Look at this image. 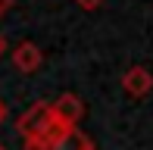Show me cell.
<instances>
[{
    "instance_id": "6da1fadb",
    "label": "cell",
    "mask_w": 153,
    "mask_h": 150,
    "mask_svg": "<svg viewBox=\"0 0 153 150\" xmlns=\"http://www.w3.org/2000/svg\"><path fill=\"white\" fill-rule=\"evenodd\" d=\"M50 122H53L50 103H34V106H28V110L16 119V131L22 134V141H34Z\"/></svg>"
},
{
    "instance_id": "8fae6325",
    "label": "cell",
    "mask_w": 153,
    "mask_h": 150,
    "mask_svg": "<svg viewBox=\"0 0 153 150\" xmlns=\"http://www.w3.org/2000/svg\"><path fill=\"white\" fill-rule=\"evenodd\" d=\"M91 150H94V147H91Z\"/></svg>"
},
{
    "instance_id": "9c48e42d",
    "label": "cell",
    "mask_w": 153,
    "mask_h": 150,
    "mask_svg": "<svg viewBox=\"0 0 153 150\" xmlns=\"http://www.w3.org/2000/svg\"><path fill=\"white\" fill-rule=\"evenodd\" d=\"M6 119V106H3V100H0V122Z\"/></svg>"
},
{
    "instance_id": "7a4b0ae2",
    "label": "cell",
    "mask_w": 153,
    "mask_h": 150,
    "mask_svg": "<svg viewBox=\"0 0 153 150\" xmlns=\"http://www.w3.org/2000/svg\"><path fill=\"white\" fill-rule=\"evenodd\" d=\"M50 113H53V119H56L62 128H78L81 116H85V103H81L78 94H59L50 103Z\"/></svg>"
},
{
    "instance_id": "ba28073f",
    "label": "cell",
    "mask_w": 153,
    "mask_h": 150,
    "mask_svg": "<svg viewBox=\"0 0 153 150\" xmlns=\"http://www.w3.org/2000/svg\"><path fill=\"white\" fill-rule=\"evenodd\" d=\"M3 50H6V38L0 35V56H3Z\"/></svg>"
},
{
    "instance_id": "277c9868",
    "label": "cell",
    "mask_w": 153,
    "mask_h": 150,
    "mask_svg": "<svg viewBox=\"0 0 153 150\" xmlns=\"http://www.w3.org/2000/svg\"><path fill=\"white\" fill-rule=\"evenodd\" d=\"M153 88V72L147 66H131V69H125L122 75V91L131 94V97H144V94H150Z\"/></svg>"
},
{
    "instance_id": "3957f363",
    "label": "cell",
    "mask_w": 153,
    "mask_h": 150,
    "mask_svg": "<svg viewBox=\"0 0 153 150\" xmlns=\"http://www.w3.org/2000/svg\"><path fill=\"white\" fill-rule=\"evenodd\" d=\"M91 138H88L81 128L62 134V138H53V141H38V144H25V150H91Z\"/></svg>"
},
{
    "instance_id": "5b68a950",
    "label": "cell",
    "mask_w": 153,
    "mask_h": 150,
    "mask_svg": "<svg viewBox=\"0 0 153 150\" xmlns=\"http://www.w3.org/2000/svg\"><path fill=\"white\" fill-rule=\"evenodd\" d=\"M41 63H44V53H41V47L31 44V41H22V44L13 50V66H16L19 72H25V75L38 72Z\"/></svg>"
},
{
    "instance_id": "30bf717a",
    "label": "cell",
    "mask_w": 153,
    "mask_h": 150,
    "mask_svg": "<svg viewBox=\"0 0 153 150\" xmlns=\"http://www.w3.org/2000/svg\"><path fill=\"white\" fill-rule=\"evenodd\" d=\"M0 150H6V144H3V141H0Z\"/></svg>"
},
{
    "instance_id": "52a82bcc",
    "label": "cell",
    "mask_w": 153,
    "mask_h": 150,
    "mask_svg": "<svg viewBox=\"0 0 153 150\" xmlns=\"http://www.w3.org/2000/svg\"><path fill=\"white\" fill-rule=\"evenodd\" d=\"M10 6H13V0H0V16H3V13L10 10Z\"/></svg>"
},
{
    "instance_id": "8992f818",
    "label": "cell",
    "mask_w": 153,
    "mask_h": 150,
    "mask_svg": "<svg viewBox=\"0 0 153 150\" xmlns=\"http://www.w3.org/2000/svg\"><path fill=\"white\" fill-rule=\"evenodd\" d=\"M75 3H78L81 10H97V6H103V0H75Z\"/></svg>"
}]
</instances>
